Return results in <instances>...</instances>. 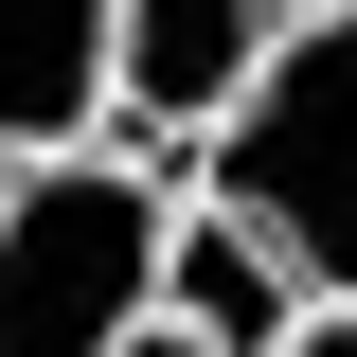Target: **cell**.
<instances>
[{
  "mask_svg": "<svg viewBox=\"0 0 357 357\" xmlns=\"http://www.w3.org/2000/svg\"><path fill=\"white\" fill-rule=\"evenodd\" d=\"M126 357H215V340H197V321H178V304H161V321H143V340H126Z\"/></svg>",
  "mask_w": 357,
  "mask_h": 357,
  "instance_id": "cell-7",
  "label": "cell"
},
{
  "mask_svg": "<svg viewBox=\"0 0 357 357\" xmlns=\"http://www.w3.org/2000/svg\"><path fill=\"white\" fill-rule=\"evenodd\" d=\"M286 18H340V0H286Z\"/></svg>",
  "mask_w": 357,
  "mask_h": 357,
  "instance_id": "cell-8",
  "label": "cell"
},
{
  "mask_svg": "<svg viewBox=\"0 0 357 357\" xmlns=\"http://www.w3.org/2000/svg\"><path fill=\"white\" fill-rule=\"evenodd\" d=\"M286 54V0H126L107 36V126H232Z\"/></svg>",
  "mask_w": 357,
  "mask_h": 357,
  "instance_id": "cell-3",
  "label": "cell"
},
{
  "mask_svg": "<svg viewBox=\"0 0 357 357\" xmlns=\"http://www.w3.org/2000/svg\"><path fill=\"white\" fill-rule=\"evenodd\" d=\"M161 304L197 321L215 357H286V321H304L321 286L286 268V232H250L232 197H178V232H161Z\"/></svg>",
  "mask_w": 357,
  "mask_h": 357,
  "instance_id": "cell-5",
  "label": "cell"
},
{
  "mask_svg": "<svg viewBox=\"0 0 357 357\" xmlns=\"http://www.w3.org/2000/svg\"><path fill=\"white\" fill-rule=\"evenodd\" d=\"M197 197H232L250 232H286V268L321 304H357V0L340 18H286V54L215 126V178Z\"/></svg>",
  "mask_w": 357,
  "mask_h": 357,
  "instance_id": "cell-2",
  "label": "cell"
},
{
  "mask_svg": "<svg viewBox=\"0 0 357 357\" xmlns=\"http://www.w3.org/2000/svg\"><path fill=\"white\" fill-rule=\"evenodd\" d=\"M107 36L126 0H0V161L107 143Z\"/></svg>",
  "mask_w": 357,
  "mask_h": 357,
  "instance_id": "cell-4",
  "label": "cell"
},
{
  "mask_svg": "<svg viewBox=\"0 0 357 357\" xmlns=\"http://www.w3.org/2000/svg\"><path fill=\"white\" fill-rule=\"evenodd\" d=\"M286 357H357V304H304V321H286Z\"/></svg>",
  "mask_w": 357,
  "mask_h": 357,
  "instance_id": "cell-6",
  "label": "cell"
},
{
  "mask_svg": "<svg viewBox=\"0 0 357 357\" xmlns=\"http://www.w3.org/2000/svg\"><path fill=\"white\" fill-rule=\"evenodd\" d=\"M161 232L178 197L107 143L0 161V357H126L161 321Z\"/></svg>",
  "mask_w": 357,
  "mask_h": 357,
  "instance_id": "cell-1",
  "label": "cell"
}]
</instances>
